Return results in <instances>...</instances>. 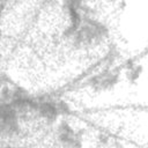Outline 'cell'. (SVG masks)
Listing matches in <instances>:
<instances>
[{"label": "cell", "instance_id": "obj_1", "mask_svg": "<svg viewBox=\"0 0 148 148\" xmlns=\"http://www.w3.org/2000/svg\"><path fill=\"white\" fill-rule=\"evenodd\" d=\"M142 72H143V67L141 65H139V64H135L132 68L127 69V74H126L127 80L131 83H136V81L140 79Z\"/></svg>", "mask_w": 148, "mask_h": 148}, {"label": "cell", "instance_id": "obj_2", "mask_svg": "<svg viewBox=\"0 0 148 148\" xmlns=\"http://www.w3.org/2000/svg\"><path fill=\"white\" fill-rule=\"evenodd\" d=\"M56 104H57V108H58V111L60 114H69L71 113V109L66 102L59 101V102H56Z\"/></svg>", "mask_w": 148, "mask_h": 148}]
</instances>
